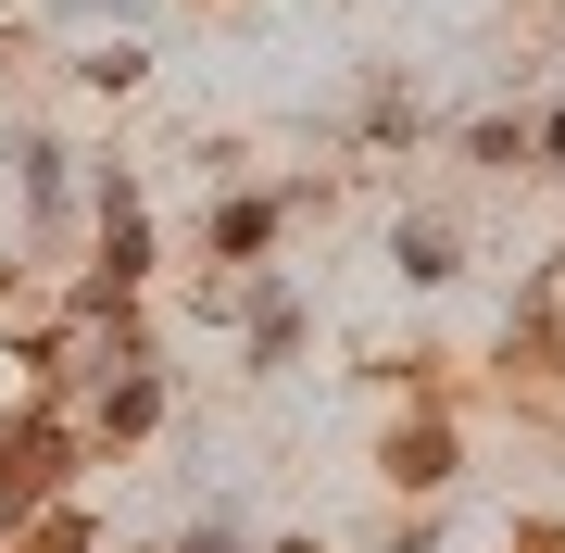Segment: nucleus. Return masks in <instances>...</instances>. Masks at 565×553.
Wrapping results in <instances>:
<instances>
[{
	"instance_id": "2",
	"label": "nucleus",
	"mask_w": 565,
	"mask_h": 553,
	"mask_svg": "<svg viewBox=\"0 0 565 553\" xmlns=\"http://www.w3.org/2000/svg\"><path fill=\"white\" fill-rule=\"evenodd\" d=\"M403 491H452V466H465V440H452V415H403L390 428V453H377Z\"/></svg>"
},
{
	"instance_id": "3",
	"label": "nucleus",
	"mask_w": 565,
	"mask_h": 553,
	"mask_svg": "<svg viewBox=\"0 0 565 553\" xmlns=\"http://www.w3.org/2000/svg\"><path fill=\"white\" fill-rule=\"evenodd\" d=\"M289 202H302V189H264V202H214V214H202V252H214V265H264V240L289 226Z\"/></svg>"
},
{
	"instance_id": "9",
	"label": "nucleus",
	"mask_w": 565,
	"mask_h": 553,
	"mask_svg": "<svg viewBox=\"0 0 565 553\" xmlns=\"http://www.w3.org/2000/svg\"><path fill=\"white\" fill-rule=\"evenodd\" d=\"M465 151H478V164H503V177H515V164H527V126H515V114H478V126H465Z\"/></svg>"
},
{
	"instance_id": "7",
	"label": "nucleus",
	"mask_w": 565,
	"mask_h": 553,
	"mask_svg": "<svg viewBox=\"0 0 565 553\" xmlns=\"http://www.w3.org/2000/svg\"><path fill=\"white\" fill-rule=\"evenodd\" d=\"M390 265H403L415 289H440V277H465V265H452V226H403V240H390Z\"/></svg>"
},
{
	"instance_id": "8",
	"label": "nucleus",
	"mask_w": 565,
	"mask_h": 553,
	"mask_svg": "<svg viewBox=\"0 0 565 553\" xmlns=\"http://www.w3.org/2000/svg\"><path fill=\"white\" fill-rule=\"evenodd\" d=\"M13 553H88V515H63V503H39V515H25V529H13Z\"/></svg>"
},
{
	"instance_id": "5",
	"label": "nucleus",
	"mask_w": 565,
	"mask_h": 553,
	"mask_svg": "<svg viewBox=\"0 0 565 553\" xmlns=\"http://www.w3.org/2000/svg\"><path fill=\"white\" fill-rule=\"evenodd\" d=\"M151 415H163V377H151V365H126V377H102V415H88V428H102V440H139Z\"/></svg>"
},
{
	"instance_id": "10",
	"label": "nucleus",
	"mask_w": 565,
	"mask_h": 553,
	"mask_svg": "<svg viewBox=\"0 0 565 553\" xmlns=\"http://www.w3.org/2000/svg\"><path fill=\"white\" fill-rule=\"evenodd\" d=\"M76 76H88V88H114V102H126V88H139V76H151V63H139V51H88V63H76Z\"/></svg>"
},
{
	"instance_id": "11",
	"label": "nucleus",
	"mask_w": 565,
	"mask_h": 553,
	"mask_svg": "<svg viewBox=\"0 0 565 553\" xmlns=\"http://www.w3.org/2000/svg\"><path fill=\"white\" fill-rule=\"evenodd\" d=\"M527 151H541V164H565V114H553V126H541V139H527Z\"/></svg>"
},
{
	"instance_id": "4",
	"label": "nucleus",
	"mask_w": 565,
	"mask_h": 553,
	"mask_svg": "<svg viewBox=\"0 0 565 553\" xmlns=\"http://www.w3.org/2000/svg\"><path fill=\"white\" fill-rule=\"evenodd\" d=\"M515 352H527V365H565V252L527 277V302H515Z\"/></svg>"
},
{
	"instance_id": "1",
	"label": "nucleus",
	"mask_w": 565,
	"mask_h": 553,
	"mask_svg": "<svg viewBox=\"0 0 565 553\" xmlns=\"http://www.w3.org/2000/svg\"><path fill=\"white\" fill-rule=\"evenodd\" d=\"M63 478H76V428H63V415H0V541L25 529V515L39 503H63Z\"/></svg>"
},
{
	"instance_id": "6",
	"label": "nucleus",
	"mask_w": 565,
	"mask_h": 553,
	"mask_svg": "<svg viewBox=\"0 0 565 553\" xmlns=\"http://www.w3.org/2000/svg\"><path fill=\"white\" fill-rule=\"evenodd\" d=\"M63 164H76V151H63V139H39V126L13 139V189H25V214H63Z\"/></svg>"
}]
</instances>
